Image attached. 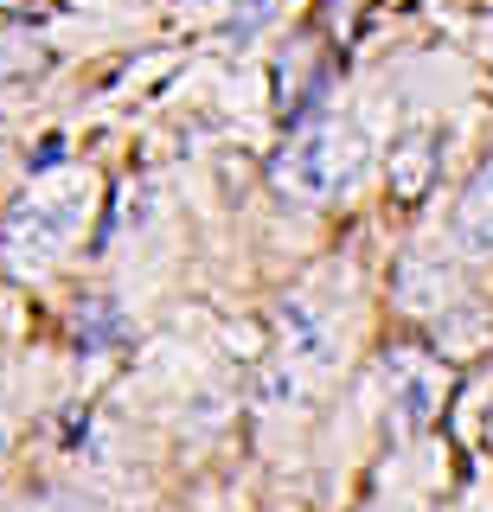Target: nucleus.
Instances as JSON below:
<instances>
[{
    "label": "nucleus",
    "mask_w": 493,
    "mask_h": 512,
    "mask_svg": "<svg viewBox=\"0 0 493 512\" xmlns=\"http://www.w3.org/2000/svg\"><path fill=\"white\" fill-rule=\"evenodd\" d=\"M365 135L353 122H321L308 135H295L276 160V186L282 192H301V199H340V192L359 186L365 173Z\"/></svg>",
    "instance_id": "1"
},
{
    "label": "nucleus",
    "mask_w": 493,
    "mask_h": 512,
    "mask_svg": "<svg viewBox=\"0 0 493 512\" xmlns=\"http://www.w3.org/2000/svg\"><path fill=\"white\" fill-rule=\"evenodd\" d=\"M378 372L391 384V410L404 429H429L442 416V404H449V365L423 346H385Z\"/></svg>",
    "instance_id": "2"
},
{
    "label": "nucleus",
    "mask_w": 493,
    "mask_h": 512,
    "mask_svg": "<svg viewBox=\"0 0 493 512\" xmlns=\"http://www.w3.org/2000/svg\"><path fill=\"white\" fill-rule=\"evenodd\" d=\"M90 212V192H65L58 205H20L7 224V256H13V269H45L58 256V244L84 224Z\"/></svg>",
    "instance_id": "3"
},
{
    "label": "nucleus",
    "mask_w": 493,
    "mask_h": 512,
    "mask_svg": "<svg viewBox=\"0 0 493 512\" xmlns=\"http://www.w3.org/2000/svg\"><path fill=\"white\" fill-rule=\"evenodd\" d=\"M442 173V141L429 135V128H410V135L391 141V160H385V186L397 205H423L429 186H436Z\"/></svg>",
    "instance_id": "4"
},
{
    "label": "nucleus",
    "mask_w": 493,
    "mask_h": 512,
    "mask_svg": "<svg viewBox=\"0 0 493 512\" xmlns=\"http://www.w3.org/2000/svg\"><path fill=\"white\" fill-rule=\"evenodd\" d=\"M276 327H282V359H289L295 372H301V365H308V372H314V365H327V314L314 308L308 295H289V301H282V308H276Z\"/></svg>",
    "instance_id": "5"
},
{
    "label": "nucleus",
    "mask_w": 493,
    "mask_h": 512,
    "mask_svg": "<svg viewBox=\"0 0 493 512\" xmlns=\"http://www.w3.org/2000/svg\"><path fill=\"white\" fill-rule=\"evenodd\" d=\"M449 295H455V276L436 263V256H404L397 263V308L404 314H449Z\"/></svg>",
    "instance_id": "6"
},
{
    "label": "nucleus",
    "mask_w": 493,
    "mask_h": 512,
    "mask_svg": "<svg viewBox=\"0 0 493 512\" xmlns=\"http://www.w3.org/2000/svg\"><path fill=\"white\" fill-rule=\"evenodd\" d=\"M455 244L474 250V256L493 250V160H481V173L455 199Z\"/></svg>",
    "instance_id": "7"
},
{
    "label": "nucleus",
    "mask_w": 493,
    "mask_h": 512,
    "mask_svg": "<svg viewBox=\"0 0 493 512\" xmlns=\"http://www.w3.org/2000/svg\"><path fill=\"white\" fill-rule=\"evenodd\" d=\"M493 346V320L481 308H449L436 320V359L449 365V359H474V352H487Z\"/></svg>",
    "instance_id": "8"
},
{
    "label": "nucleus",
    "mask_w": 493,
    "mask_h": 512,
    "mask_svg": "<svg viewBox=\"0 0 493 512\" xmlns=\"http://www.w3.org/2000/svg\"><path fill=\"white\" fill-rule=\"evenodd\" d=\"M301 397V372L289 359H276V365H263V378H257V404L263 410H282V404H295Z\"/></svg>",
    "instance_id": "9"
},
{
    "label": "nucleus",
    "mask_w": 493,
    "mask_h": 512,
    "mask_svg": "<svg viewBox=\"0 0 493 512\" xmlns=\"http://www.w3.org/2000/svg\"><path fill=\"white\" fill-rule=\"evenodd\" d=\"M109 333H116V308H109V301H90V308L77 314V346L97 352V346H109Z\"/></svg>",
    "instance_id": "10"
},
{
    "label": "nucleus",
    "mask_w": 493,
    "mask_h": 512,
    "mask_svg": "<svg viewBox=\"0 0 493 512\" xmlns=\"http://www.w3.org/2000/svg\"><path fill=\"white\" fill-rule=\"evenodd\" d=\"M269 13H276V0H244V7H237V13H231V26H225V39H237V45H244V39H250V32H257V26L269 20Z\"/></svg>",
    "instance_id": "11"
},
{
    "label": "nucleus",
    "mask_w": 493,
    "mask_h": 512,
    "mask_svg": "<svg viewBox=\"0 0 493 512\" xmlns=\"http://www.w3.org/2000/svg\"><path fill=\"white\" fill-rule=\"evenodd\" d=\"M7 13H20V20H52L58 13V0H0Z\"/></svg>",
    "instance_id": "12"
},
{
    "label": "nucleus",
    "mask_w": 493,
    "mask_h": 512,
    "mask_svg": "<svg viewBox=\"0 0 493 512\" xmlns=\"http://www.w3.org/2000/svg\"><path fill=\"white\" fill-rule=\"evenodd\" d=\"M71 148H65V135H45L39 141V154H33V173H45V167H58V160H65Z\"/></svg>",
    "instance_id": "13"
},
{
    "label": "nucleus",
    "mask_w": 493,
    "mask_h": 512,
    "mask_svg": "<svg viewBox=\"0 0 493 512\" xmlns=\"http://www.w3.org/2000/svg\"><path fill=\"white\" fill-rule=\"evenodd\" d=\"M26 512H84V506H71V500H39V506H26Z\"/></svg>",
    "instance_id": "14"
},
{
    "label": "nucleus",
    "mask_w": 493,
    "mask_h": 512,
    "mask_svg": "<svg viewBox=\"0 0 493 512\" xmlns=\"http://www.w3.org/2000/svg\"><path fill=\"white\" fill-rule=\"evenodd\" d=\"M481 442L493 448V404H487V416H481Z\"/></svg>",
    "instance_id": "15"
}]
</instances>
